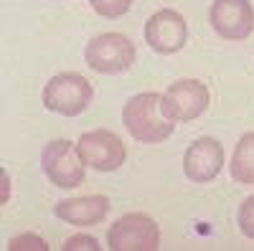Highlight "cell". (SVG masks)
Returning a JSON list of instances; mask_svg holds the SVG:
<instances>
[{
    "instance_id": "1",
    "label": "cell",
    "mask_w": 254,
    "mask_h": 251,
    "mask_svg": "<svg viewBox=\"0 0 254 251\" xmlns=\"http://www.w3.org/2000/svg\"><path fill=\"white\" fill-rule=\"evenodd\" d=\"M122 124L142 145H158L176 130V122L163 112V94L155 92H142L127 99L122 107Z\"/></svg>"
},
{
    "instance_id": "2",
    "label": "cell",
    "mask_w": 254,
    "mask_h": 251,
    "mask_svg": "<svg viewBox=\"0 0 254 251\" xmlns=\"http://www.w3.org/2000/svg\"><path fill=\"white\" fill-rule=\"evenodd\" d=\"M94 99V87L76 71H61L51 76L44 87L41 101L44 107L61 117H79L87 112V107Z\"/></svg>"
},
{
    "instance_id": "3",
    "label": "cell",
    "mask_w": 254,
    "mask_h": 251,
    "mask_svg": "<svg viewBox=\"0 0 254 251\" xmlns=\"http://www.w3.org/2000/svg\"><path fill=\"white\" fill-rule=\"evenodd\" d=\"M135 44L122 33H99L94 36L87 49H84V61L97 74H125L135 64Z\"/></svg>"
},
{
    "instance_id": "4",
    "label": "cell",
    "mask_w": 254,
    "mask_h": 251,
    "mask_svg": "<svg viewBox=\"0 0 254 251\" xmlns=\"http://www.w3.org/2000/svg\"><path fill=\"white\" fill-rule=\"evenodd\" d=\"M84 167L87 165L79 157V150L71 140H51L41 152V170L64 191H71L84 183Z\"/></svg>"
},
{
    "instance_id": "5",
    "label": "cell",
    "mask_w": 254,
    "mask_h": 251,
    "mask_svg": "<svg viewBox=\"0 0 254 251\" xmlns=\"http://www.w3.org/2000/svg\"><path fill=\"white\" fill-rule=\"evenodd\" d=\"M112 251H155L160 249V228L145 213H125L107 231Z\"/></svg>"
},
{
    "instance_id": "6",
    "label": "cell",
    "mask_w": 254,
    "mask_h": 251,
    "mask_svg": "<svg viewBox=\"0 0 254 251\" xmlns=\"http://www.w3.org/2000/svg\"><path fill=\"white\" fill-rule=\"evenodd\" d=\"M76 150H79V157L84 160V165L97 170V173L120 170V167L125 165V157H127L125 142L112 130H89V132H84L76 142Z\"/></svg>"
},
{
    "instance_id": "7",
    "label": "cell",
    "mask_w": 254,
    "mask_h": 251,
    "mask_svg": "<svg viewBox=\"0 0 254 251\" xmlns=\"http://www.w3.org/2000/svg\"><path fill=\"white\" fill-rule=\"evenodd\" d=\"M208 109V89L198 79H178L163 92V112L171 122H193Z\"/></svg>"
},
{
    "instance_id": "8",
    "label": "cell",
    "mask_w": 254,
    "mask_h": 251,
    "mask_svg": "<svg viewBox=\"0 0 254 251\" xmlns=\"http://www.w3.org/2000/svg\"><path fill=\"white\" fill-rule=\"evenodd\" d=\"M208 23L224 41H247L254 33V5L249 0H214Z\"/></svg>"
},
{
    "instance_id": "9",
    "label": "cell",
    "mask_w": 254,
    "mask_h": 251,
    "mask_svg": "<svg viewBox=\"0 0 254 251\" xmlns=\"http://www.w3.org/2000/svg\"><path fill=\"white\" fill-rule=\"evenodd\" d=\"M188 41V26L186 18L173 10V8H163L153 13L145 23V44L150 46L160 56H173L178 53Z\"/></svg>"
},
{
    "instance_id": "10",
    "label": "cell",
    "mask_w": 254,
    "mask_h": 251,
    "mask_svg": "<svg viewBox=\"0 0 254 251\" xmlns=\"http://www.w3.org/2000/svg\"><path fill=\"white\" fill-rule=\"evenodd\" d=\"M224 170V145L214 137H198L183 152V173L190 183H211Z\"/></svg>"
},
{
    "instance_id": "11",
    "label": "cell",
    "mask_w": 254,
    "mask_h": 251,
    "mask_svg": "<svg viewBox=\"0 0 254 251\" xmlns=\"http://www.w3.org/2000/svg\"><path fill=\"white\" fill-rule=\"evenodd\" d=\"M107 213H110L107 196H79L59 201L54 205V216L69 226H94L107 218Z\"/></svg>"
},
{
    "instance_id": "12",
    "label": "cell",
    "mask_w": 254,
    "mask_h": 251,
    "mask_svg": "<svg viewBox=\"0 0 254 251\" xmlns=\"http://www.w3.org/2000/svg\"><path fill=\"white\" fill-rule=\"evenodd\" d=\"M229 173H231V180L239 185H254V132H247L239 137L229 162Z\"/></svg>"
},
{
    "instance_id": "13",
    "label": "cell",
    "mask_w": 254,
    "mask_h": 251,
    "mask_svg": "<svg viewBox=\"0 0 254 251\" xmlns=\"http://www.w3.org/2000/svg\"><path fill=\"white\" fill-rule=\"evenodd\" d=\"M135 0H89V5L102 18H120L132 8Z\"/></svg>"
},
{
    "instance_id": "14",
    "label": "cell",
    "mask_w": 254,
    "mask_h": 251,
    "mask_svg": "<svg viewBox=\"0 0 254 251\" xmlns=\"http://www.w3.org/2000/svg\"><path fill=\"white\" fill-rule=\"evenodd\" d=\"M237 223H239V231L254 241V196L244 198L239 211H237Z\"/></svg>"
},
{
    "instance_id": "15",
    "label": "cell",
    "mask_w": 254,
    "mask_h": 251,
    "mask_svg": "<svg viewBox=\"0 0 254 251\" xmlns=\"http://www.w3.org/2000/svg\"><path fill=\"white\" fill-rule=\"evenodd\" d=\"M8 249L10 251H23V249H28V251H46L49 244L41 236H36V234H20V236H13L8 241Z\"/></svg>"
},
{
    "instance_id": "16",
    "label": "cell",
    "mask_w": 254,
    "mask_h": 251,
    "mask_svg": "<svg viewBox=\"0 0 254 251\" xmlns=\"http://www.w3.org/2000/svg\"><path fill=\"white\" fill-rule=\"evenodd\" d=\"M64 251H99V241L89 234H76V236H69L61 246Z\"/></svg>"
},
{
    "instance_id": "17",
    "label": "cell",
    "mask_w": 254,
    "mask_h": 251,
    "mask_svg": "<svg viewBox=\"0 0 254 251\" xmlns=\"http://www.w3.org/2000/svg\"><path fill=\"white\" fill-rule=\"evenodd\" d=\"M0 178H3V198H0V201L8 203V198H10V178H8V173H5V170L0 173Z\"/></svg>"
}]
</instances>
